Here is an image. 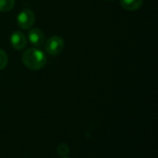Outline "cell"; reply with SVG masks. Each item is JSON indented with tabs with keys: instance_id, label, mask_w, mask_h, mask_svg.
<instances>
[{
	"instance_id": "cell-6",
	"label": "cell",
	"mask_w": 158,
	"mask_h": 158,
	"mask_svg": "<svg viewBox=\"0 0 158 158\" xmlns=\"http://www.w3.org/2000/svg\"><path fill=\"white\" fill-rule=\"evenodd\" d=\"M143 2V0H120V5L126 10L134 11L142 7Z\"/></svg>"
},
{
	"instance_id": "cell-4",
	"label": "cell",
	"mask_w": 158,
	"mask_h": 158,
	"mask_svg": "<svg viewBox=\"0 0 158 158\" xmlns=\"http://www.w3.org/2000/svg\"><path fill=\"white\" fill-rule=\"evenodd\" d=\"M10 44L13 48L17 50L23 49L27 45V38L25 34L20 31H15L11 34L9 38Z\"/></svg>"
},
{
	"instance_id": "cell-5",
	"label": "cell",
	"mask_w": 158,
	"mask_h": 158,
	"mask_svg": "<svg viewBox=\"0 0 158 158\" xmlns=\"http://www.w3.org/2000/svg\"><path fill=\"white\" fill-rule=\"evenodd\" d=\"M29 30L30 31L28 33V39L31 44H32L34 47L43 46L45 40V36L43 31L39 28H31Z\"/></svg>"
},
{
	"instance_id": "cell-3",
	"label": "cell",
	"mask_w": 158,
	"mask_h": 158,
	"mask_svg": "<svg viewBox=\"0 0 158 158\" xmlns=\"http://www.w3.org/2000/svg\"><path fill=\"white\" fill-rule=\"evenodd\" d=\"M65 42L62 37L54 35L48 38L45 43V49L49 55H58L64 48Z\"/></svg>"
},
{
	"instance_id": "cell-1",
	"label": "cell",
	"mask_w": 158,
	"mask_h": 158,
	"mask_svg": "<svg viewBox=\"0 0 158 158\" xmlns=\"http://www.w3.org/2000/svg\"><path fill=\"white\" fill-rule=\"evenodd\" d=\"M22 62L30 70L37 71L42 69L46 63V56L43 50L37 47H31L22 54Z\"/></svg>"
},
{
	"instance_id": "cell-10",
	"label": "cell",
	"mask_w": 158,
	"mask_h": 158,
	"mask_svg": "<svg viewBox=\"0 0 158 158\" xmlns=\"http://www.w3.org/2000/svg\"><path fill=\"white\" fill-rule=\"evenodd\" d=\"M106 1H112V0H106Z\"/></svg>"
},
{
	"instance_id": "cell-2",
	"label": "cell",
	"mask_w": 158,
	"mask_h": 158,
	"mask_svg": "<svg viewBox=\"0 0 158 158\" xmlns=\"http://www.w3.org/2000/svg\"><path fill=\"white\" fill-rule=\"evenodd\" d=\"M35 22V15L29 8L22 9L17 16V23L22 30H29Z\"/></svg>"
},
{
	"instance_id": "cell-9",
	"label": "cell",
	"mask_w": 158,
	"mask_h": 158,
	"mask_svg": "<svg viewBox=\"0 0 158 158\" xmlns=\"http://www.w3.org/2000/svg\"><path fill=\"white\" fill-rule=\"evenodd\" d=\"M56 151H57V154H58L59 156H67V155L69 154V146H68L67 144L62 143V144H59V145L57 146Z\"/></svg>"
},
{
	"instance_id": "cell-7",
	"label": "cell",
	"mask_w": 158,
	"mask_h": 158,
	"mask_svg": "<svg viewBox=\"0 0 158 158\" xmlns=\"http://www.w3.org/2000/svg\"><path fill=\"white\" fill-rule=\"evenodd\" d=\"M15 6V0H0V11L8 12L13 9Z\"/></svg>"
},
{
	"instance_id": "cell-11",
	"label": "cell",
	"mask_w": 158,
	"mask_h": 158,
	"mask_svg": "<svg viewBox=\"0 0 158 158\" xmlns=\"http://www.w3.org/2000/svg\"><path fill=\"white\" fill-rule=\"evenodd\" d=\"M63 158H68V157H63Z\"/></svg>"
},
{
	"instance_id": "cell-8",
	"label": "cell",
	"mask_w": 158,
	"mask_h": 158,
	"mask_svg": "<svg viewBox=\"0 0 158 158\" xmlns=\"http://www.w3.org/2000/svg\"><path fill=\"white\" fill-rule=\"evenodd\" d=\"M8 62V57L6 55V53L0 49V70H3L6 67Z\"/></svg>"
}]
</instances>
